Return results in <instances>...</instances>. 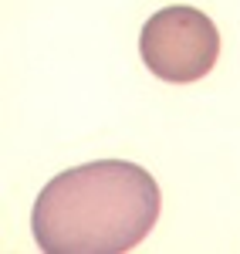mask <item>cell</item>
<instances>
[{
    "mask_svg": "<svg viewBox=\"0 0 240 254\" xmlns=\"http://www.w3.org/2000/svg\"><path fill=\"white\" fill-rule=\"evenodd\" d=\"M159 220V187L136 163L98 159L54 176L34 200L44 254H125Z\"/></svg>",
    "mask_w": 240,
    "mask_h": 254,
    "instance_id": "1",
    "label": "cell"
},
{
    "mask_svg": "<svg viewBox=\"0 0 240 254\" xmlns=\"http://www.w3.org/2000/svg\"><path fill=\"white\" fill-rule=\"evenodd\" d=\"M139 55L156 78L190 85L213 71L220 58V31L196 7H162L142 27Z\"/></svg>",
    "mask_w": 240,
    "mask_h": 254,
    "instance_id": "2",
    "label": "cell"
}]
</instances>
